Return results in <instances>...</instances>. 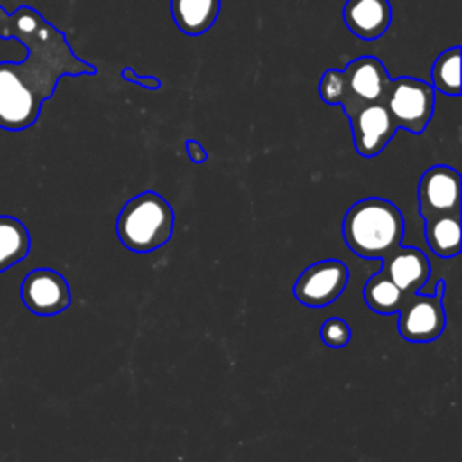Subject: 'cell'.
<instances>
[{
  "label": "cell",
  "mask_w": 462,
  "mask_h": 462,
  "mask_svg": "<svg viewBox=\"0 0 462 462\" xmlns=\"http://www.w3.org/2000/svg\"><path fill=\"white\" fill-rule=\"evenodd\" d=\"M20 298L23 305L38 316H54L69 309L70 287L63 274L49 267H38L25 274Z\"/></svg>",
  "instance_id": "9c48e42d"
},
{
  "label": "cell",
  "mask_w": 462,
  "mask_h": 462,
  "mask_svg": "<svg viewBox=\"0 0 462 462\" xmlns=\"http://www.w3.org/2000/svg\"><path fill=\"white\" fill-rule=\"evenodd\" d=\"M426 244L439 258H453L460 253V211L424 218Z\"/></svg>",
  "instance_id": "5bb4252c"
},
{
  "label": "cell",
  "mask_w": 462,
  "mask_h": 462,
  "mask_svg": "<svg viewBox=\"0 0 462 462\" xmlns=\"http://www.w3.org/2000/svg\"><path fill=\"white\" fill-rule=\"evenodd\" d=\"M31 251L27 226L11 215H0V273L22 262Z\"/></svg>",
  "instance_id": "9a60e30c"
},
{
  "label": "cell",
  "mask_w": 462,
  "mask_h": 462,
  "mask_svg": "<svg viewBox=\"0 0 462 462\" xmlns=\"http://www.w3.org/2000/svg\"><path fill=\"white\" fill-rule=\"evenodd\" d=\"M170 13L180 32L200 36L217 22L220 0H170Z\"/></svg>",
  "instance_id": "4fadbf2b"
},
{
  "label": "cell",
  "mask_w": 462,
  "mask_h": 462,
  "mask_svg": "<svg viewBox=\"0 0 462 462\" xmlns=\"http://www.w3.org/2000/svg\"><path fill=\"white\" fill-rule=\"evenodd\" d=\"M345 78V96L341 101V110L345 116L352 114L363 105L383 101L390 74L383 61L375 56H361L352 60L343 69Z\"/></svg>",
  "instance_id": "52a82bcc"
},
{
  "label": "cell",
  "mask_w": 462,
  "mask_h": 462,
  "mask_svg": "<svg viewBox=\"0 0 462 462\" xmlns=\"http://www.w3.org/2000/svg\"><path fill=\"white\" fill-rule=\"evenodd\" d=\"M121 78L125 81L135 83V85H139L143 88H148V90H159L162 87V81L159 78H155V76H141L132 67H123Z\"/></svg>",
  "instance_id": "ffe728a7"
},
{
  "label": "cell",
  "mask_w": 462,
  "mask_h": 462,
  "mask_svg": "<svg viewBox=\"0 0 462 462\" xmlns=\"http://www.w3.org/2000/svg\"><path fill=\"white\" fill-rule=\"evenodd\" d=\"M321 341L330 348H343L352 339V328L350 325L341 318H328L321 328H319Z\"/></svg>",
  "instance_id": "d6986e66"
},
{
  "label": "cell",
  "mask_w": 462,
  "mask_h": 462,
  "mask_svg": "<svg viewBox=\"0 0 462 462\" xmlns=\"http://www.w3.org/2000/svg\"><path fill=\"white\" fill-rule=\"evenodd\" d=\"M319 97L327 105H341L345 96V78L341 69H327L318 85Z\"/></svg>",
  "instance_id": "ac0fdd59"
},
{
  "label": "cell",
  "mask_w": 462,
  "mask_h": 462,
  "mask_svg": "<svg viewBox=\"0 0 462 462\" xmlns=\"http://www.w3.org/2000/svg\"><path fill=\"white\" fill-rule=\"evenodd\" d=\"M401 209L381 197H366L350 206L341 224V235L350 251L361 258H383L397 249L404 236Z\"/></svg>",
  "instance_id": "7a4b0ae2"
},
{
  "label": "cell",
  "mask_w": 462,
  "mask_h": 462,
  "mask_svg": "<svg viewBox=\"0 0 462 462\" xmlns=\"http://www.w3.org/2000/svg\"><path fill=\"white\" fill-rule=\"evenodd\" d=\"M431 87L446 96H460V47L442 51L431 65Z\"/></svg>",
  "instance_id": "e0dca14e"
},
{
  "label": "cell",
  "mask_w": 462,
  "mask_h": 462,
  "mask_svg": "<svg viewBox=\"0 0 462 462\" xmlns=\"http://www.w3.org/2000/svg\"><path fill=\"white\" fill-rule=\"evenodd\" d=\"M383 103L399 128L422 134L435 112V88L424 79L411 76L390 78Z\"/></svg>",
  "instance_id": "277c9868"
},
{
  "label": "cell",
  "mask_w": 462,
  "mask_h": 462,
  "mask_svg": "<svg viewBox=\"0 0 462 462\" xmlns=\"http://www.w3.org/2000/svg\"><path fill=\"white\" fill-rule=\"evenodd\" d=\"M184 148H186V153L188 157L195 162V164H204L208 161V152L204 150V146L195 141V139H186L184 141Z\"/></svg>",
  "instance_id": "44dd1931"
},
{
  "label": "cell",
  "mask_w": 462,
  "mask_h": 462,
  "mask_svg": "<svg viewBox=\"0 0 462 462\" xmlns=\"http://www.w3.org/2000/svg\"><path fill=\"white\" fill-rule=\"evenodd\" d=\"M399 336L411 343L435 341L446 327V312L442 296L411 292L404 298L397 310Z\"/></svg>",
  "instance_id": "8992f818"
},
{
  "label": "cell",
  "mask_w": 462,
  "mask_h": 462,
  "mask_svg": "<svg viewBox=\"0 0 462 462\" xmlns=\"http://www.w3.org/2000/svg\"><path fill=\"white\" fill-rule=\"evenodd\" d=\"M0 38H14L27 51L22 61H0L2 130L22 132L32 126L61 78L97 72L74 54L65 32L31 5H20L14 13L0 5Z\"/></svg>",
  "instance_id": "6da1fadb"
},
{
  "label": "cell",
  "mask_w": 462,
  "mask_h": 462,
  "mask_svg": "<svg viewBox=\"0 0 462 462\" xmlns=\"http://www.w3.org/2000/svg\"><path fill=\"white\" fill-rule=\"evenodd\" d=\"M173 226L175 213L170 202L155 191H143L123 206L116 231L126 249L152 253L171 238Z\"/></svg>",
  "instance_id": "3957f363"
},
{
  "label": "cell",
  "mask_w": 462,
  "mask_h": 462,
  "mask_svg": "<svg viewBox=\"0 0 462 462\" xmlns=\"http://www.w3.org/2000/svg\"><path fill=\"white\" fill-rule=\"evenodd\" d=\"M408 292L401 291L388 276L379 269L363 287V298L366 305L377 314H395L402 305Z\"/></svg>",
  "instance_id": "2e32d148"
},
{
  "label": "cell",
  "mask_w": 462,
  "mask_h": 462,
  "mask_svg": "<svg viewBox=\"0 0 462 462\" xmlns=\"http://www.w3.org/2000/svg\"><path fill=\"white\" fill-rule=\"evenodd\" d=\"M460 173L446 164L430 166L417 188L419 213L422 218H430L442 213L460 211Z\"/></svg>",
  "instance_id": "30bf717a"
},
{
  "label": "cell",
  "mask_w": 462,
  "mask_h": 462,
  "mask_svg": "<svg viewBox=\"0 0 462 462\" xmlns=\"http://www.w3.org/2000/svg\"><path fill=\"white\" fill-rule=\"evenodd\" d=\"M346 29L359 40L381 38L392 23L388 0H346L341 11Z\"/></svg>",
  "instance_id": "7c38bea8"
},
{
  "label": "cell",
  "mask_w": 462,
  "mask_h": 462,
  "mask_svg": "<svg viewBox=\"0 0 462 462\" xmlns=\"http://www.w3.org/2000/svg\"><path fill=\"white\" fill-rule=\"evenodd\" d=\"M346 117L352 128L354 148L366 159L379 155L399 130L383 101L363 105Z\"/></svg>",
  "instance_id": "ba28073f"
},
{
  "label": "cell",
  "mask_w": 462,
  "mask_h": 462,
  "mask_svg": "<svg viewBox=\"0 0 462 462\" xmlns=\"http://www.w3.org/2000/svg\"><path fill=\"white\" fill-rule=\"evenodd\" d=\"M348 280L350 271L346 263L336 258L319 260L298 276L292 294L301 305L321 309L334 303L343 294Z\"/></svg>",
  "instance_id": "5b68a950"
},
{
  "label": "cell",
  "mask_w": 462,
  "mask_h": 462,
  "mask_svg": "<svg viewBox=\"0 0 462 462\" xmlns=\"http://www.w3.org/2000/svg\"><path fill=\"white\" fill-rule=\"evenodd\" d=\"M381 271L386 273V276L404 292H419L426 285L431 265L424 251L417 247L399 245L392 253L384 254Z\"/></svg>",
  "instance_id": "8fae6325"
}]
</instances>
